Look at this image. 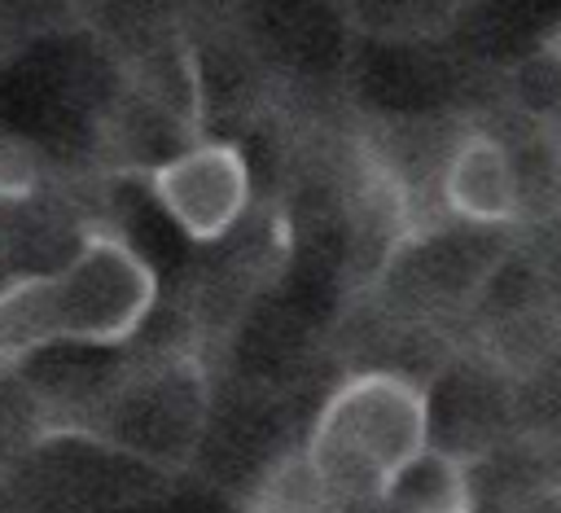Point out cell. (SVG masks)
Here are the masks:
<instances>
[{"label": "cell", "instance_id": "6da1fadb", "mask_svg": "<svg viewBox=\"0 0 561 513\" xmlns=\"http://www.w3.org/2000/svg\"><path fill=\"white\" fill-rule=\"evenodd\" d=\"M430 447V395L403 373L368 368L346 377L316 412L302 460L351 509L381 504L386 482Z\"/></svg>", "mask_w": 561, "mask_h": 513}, {"label": "cell", "instance_id": "7a4b0ae2", "mask_svg": "<svg viewBox=\"0 0 561 513\" xmlns=\"http://www.w3.org/2000/svg\"><path fill=\"white\" fill-rule=\"evenodd\" d=\"M53 276L61 303V338L79 346L127 342L158 303V276L149 259L114 232H88Z\"/></svg>", "mask_w": 561, "mask_h": 513}, {"label": "cell", "instance_id": "3957f363", "mask_svg": "<svg viewBox=\"0 0 561 513\" xmlns=\"http://www.w3.org/2000/svg\"><path fill=\"white\" fill-rule=\"evenodd\" d=\"M149 193L188 241H219L250 206V167L232 140H197L149 171Z\"/></svg>", "mask_w": 561, "mask_h": 513}, {"label": "cell", "instance_id": "277c9868", "mask_svg": "<svg viewBox=\"0 0 561 513\" xmlns=\"http://www.w3.org/2000/svg\"><path fill=\"white\" fill-rule=\"evenodd\" d=\"M443 202L469 224H513L522 215V180L508 149L486 132H469L443 167Z\"/></svg>", "mask_w": 561, "mask_h": 513}, {"label": "cell", "instance_id": "5b68a950", "mask_svg": "<svg viewBox=\"0 0 561 513\" xmlns=\"http://www.w3.org/2000/svg\"><path fill=\"white\" fill-rule=\"evenodd\" d=\"M390 513H478L473 478L465 456L430 443L421 447L381 491Z\"/></svg>", "mask_w": 561, "mask_h": 513}, {"label": "cell", "instance_id": "8992f818", "mask_svg": "<svg viewBox=\"0 0 561 513\" xmlns=\"http://www.w3.org/2000/svg\"><path fill=\"white\" fill-rule=\"evenodd\" d=\"M61 338V303L53 272H22L0 285V360L22 364Z\"/></svg>", "mask_w": 561, "mask_h": 513}, {"label": "cell", "instance_id": "52a82bcc", "mask_svg": "<svg viewBox=\"0 0 561 513\" xmlns=\"http://www.w3.org/2000/svg\"><path fill=\"white\" fill-rule=\"evenodd\" d=\"M250 513H346V504L311 474V465L298 456H285L259 487Z\"/></svg>", "mask_w": 561, "mask_h": 513}, {"label": "cell", "instance_id": "ba28073f", "mask_svg": "<svg viewBox=\"0 0 561 513\" xmlns=\"http://www.w3.org/2000/svg\"><path fill=\"white\" fill-rule=\"evenodd\" d=\"M543 48H548V53H552V57H557V61H561V26H557V31H552V35H548V44H543Z\"/></svg>", "mask_w": 561, "mask_h": 513}, {"label": "cell", "instance_id": "9c48e42d", "mask_svg": "<svg viewBox=\"0 0 561 513\" xmlns=\"http://www.w3.org/2000/svg\"><path fill=\"white\" fill-rule=\"evenodd\" d=\"M4 368H9V364H4V360H0V377H4Z\"/></svg>", "mask_w": 561, "mask_h": 513}]
</instances>
